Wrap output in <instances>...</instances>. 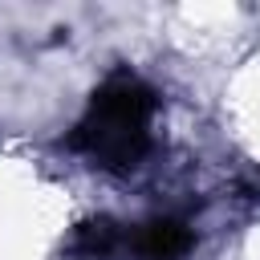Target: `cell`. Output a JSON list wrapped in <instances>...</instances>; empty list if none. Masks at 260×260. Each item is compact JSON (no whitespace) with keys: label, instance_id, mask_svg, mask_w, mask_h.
Returning <instances> with one entry per match:
<instances>
[{"label":"cell","instance_id":"6da1fadb","mask_svg":"<svg viewBox=\"0 0 260 260\" xmlns=\"http://www.w3.org/2000/svg\"><path fill=\"white\" fill-rule=\"evenodd\" d=\"M150 114H154L150 89H142L134 77H118L98 93L89 118L77 126V146L102 158L106 167H126L146 146Z\"/></svg>","mask_w":260,"mask_h":260},{"label":"cell","instance_id":"7a4b0ae2","mask_svg":"<svg viewBox=\"0 0 260 260\" xmlns=\"http://www.w3.org/2000/svg\"><path fill=\"white\" fill-rule=\"evenodd\" d=\"M183 248H187V232L179 223H150L142 236V252L150 260H175Z\"/></svg>","mask_w":260,"mask_h":260}]
</instances>
